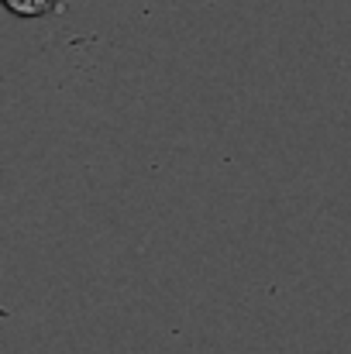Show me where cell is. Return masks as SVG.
Returning a JSON list of instances; mask_svg holds the SVG:
<instances>
[{
	"label": "cell",
	"instance_id": "cell-1",
	"mask_svg": "<svg viewBox=\"0 0 351 354\" xmlns=\"http://www.w3.org/2000/svg\"><path fill=\"white\" fill-rule=\"evenodd\" d=\"M17 17H45V14H55L62 10V0H3Z\"/></svg>",
	"mask_w": 351,
	"mask_h": 354
}]
</instances>
